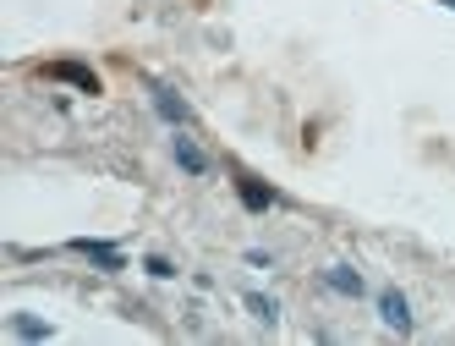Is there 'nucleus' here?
I'll use <instances>...</instances> for the list:
<instances>
[{"mask_svg": "<svg viewBox=\"0 0 455 346\" xmlns=\"http://www.w3.org/2000/svg\"><path fill=\"white\" fill-rule=\"evenodd\" d=\"M247 308H252V313H258L264 325H275V319H280V313H275V302H269V297H258V292L247 297Z\"/></svg>", "mask_w": 455, "mask_h": 346, "instance_id": "8", "label": "nucleus"}, {"mask_svg": "<svg viewBox=\"0 0 455 346\" xmlns=\"http://www.w3.org/2000/svg\"><path fill=\"white\" fill-rule=\"evenodd\" d=\"M176 165H181V171H192V176H204V171H209V160H204V149L192 143V138H176Z\"/></svg>", "mask_w": 455, "mask_h": 346, "instance_id": "5", "label": "nucleus"}, {"mask_svg": "<svg viewBox=\"0 0 455 346\" xmlns=\"http://www.w3.org/2000/svg\"><path fill=\"white\" fill-rule=\"evenodd\" d=\"M17 335H50V325H39V319H17Z\"/></svg>", "mask_w": 455, "mask_h": 346, "instance_id": "9", "label": "nucleus"}, {"mask_svg": "<svg viewBox=\"0 0 455 346\" xmlns=\"http://www.w3.org/2000/svg\"><path fill=\"white\" fill-rule=\"evenodd\" d=\"M44 77H60V83H77L83 93H100V77H93L88 67H72V60H55V67H44Z\"/></svg>", "mask_w": 455, "mask_h": 346, "instance_id": "2", "label": "nucleus"}, {"mask_svg": "<svg viewBox=\"0 0 455 346\" xmlns=\"http://www.w3.org/2000/svg\"><path fill=\"white\" fill-rule=\"evenodd\" d=\"M323 286L340 292V297H363V275L346 270V264H330V270H323Z\"/></svg>", "mask_w": 455, "mask_h": 346, "instance_id": "3", "label": "nucleus"}, {"mask_svg": "<svg viewBox=\"0 0 455 346\" xmlns=\"http://www.w3.org/2000/svg\"><path fill=\"white\" fill-rule=\"evenodd\" d=\"M77 253H88L93 264H105V270H121V253H116V247H105V242H77Z\"/></svg>", "mask_w": 455, "mask_h": 346, "instance_id": "6", "label": "nucleus"}, {"mask_svg": "<svg viewBox=\"0 0 455 346\" xmlns=\"http://www.w3.org/2000/svg\"><path fill=\"white\" fill-rule=\"evenodd\" d=\"M154 105H159V116H165V121H187V105L176 100L171 88H154Z\"/></svg>", "mask_w": 455, "mask_h": 346, "instance_id": "7", "label": "nucleus"}, {"mask_svg": "<svg viewBox=\"0 0 455 346\" xmlns=\"http://www.w3.org/2000/svg\"><path fill=\"white\" fill-rule=\"evenodd\" d=\"M236 193H242V204H247L252 214H264V209L275 204V193H269V187H258L252 176H236Z\"/></svg>", "mask_w": 455, "mask_h": 346, "instance_id": "4", "label": "nucleus"}, {"mask_svg": "<svg viewBox=\"0 0 455 346\" xmlns=\"http://www.w3.org/2000/svg\"><path fill=\"white\" fill-rule=\"evenodd\" d=\"M379 313H384V325L395 330V335H406V330H411V308H406V297H401V292H384V297H379Z\"/></svg>", "mask_w": 455, "mask_h": 346, "instance_id": "1", "label": "nucleus"}, {"mask_svg": "<svg viewBox=\"0 0 455 346\" xmlns=\"http://www.w3.org/2000/svg\"><path fill=\"white\" fill-rule=\"evenodd\" d=\"M444 6H455V0H444Z\"/></svg>", "mask_w": 455, "mask_h": 346, "instance_id": "10", "label": "nucleus"}]
</instances>
